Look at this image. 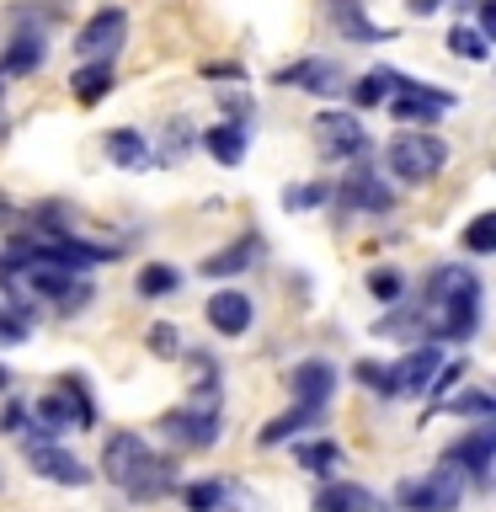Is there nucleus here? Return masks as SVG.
Returning a JSON list of instances; mask_svg holds the SVG:
<instances>
[{"instance_id":"27","label":"nucleus","mask_w":496,"mask_h":512,"mask_svg":"<svg viewBox=\"0 0 496 512\" xmlns=\"http://www.w3.org/2000/svg\"><path fill=\"white\" fill-rule=\"evenodd\" d=\"M390 86H395V70H374V75L352 80L347 96H352V107H384L390 102Z\"/></svg>"},{"instance_id":"1","label":"nucleus","mask_w":496,"mask_h":512,"mask_svg":"<svg viewBox=\"0 0 496 512\" xmlns=\"http://www.w3.org/2000/svg\"><path fill=\"white\" fill-rule=\"evenodd\" d=\"M416 320H422V331L432 342H470L480 331V278L454 262L432 267L422 304H416Z\"/></svg>"},{"instance_id":"37","label":"nucleus","mask_w":496,"mask_h":512,"mask_svg":"<svg viewBox=\"0 0 496 512\" xmlns=\"http://www.w3.org/2000/svg\"><path fill=\"white\" fill-rule=\"evenodd\" d=\"M283 203H288V208H315V203H326V182H315V187H288Z\"/></svg>"},{"instance_id":"22","label":"nucleus","mask_w":496,"mask_h":512,"mask_svg":"<svg viewBox=\"0 0 496 512\" xmlns=\"http://www.w3.org/2000/svg\"><path fill=\"white\" fill-rule=\"evenodd\" d=\"M331 22L347 32L352 43H390V27H379V22H368L358 0H331Z\"/></svg>"},{"instance_id":"39","label":"nucleus","mask_w":496,"mask_h":512,"mask_svg":"<svg viewBox=\"0 0 496 512\" xmlns=\"http://www.w3.org/2000/svg\"><path fill=\"white\" fill-rule=\"evenodd\" d=\"M27 422V400H6V411H0V432H22Z\"/></svg>"},{"instance_id":"20","label":"nucleus","mask_w":496,"mask_h":512,"mask_svg":"<svg viewBox=\"0 0 496 512\" xmlns=\"http://www.w3.org/2000/svg\"><path fill=\"white\" fill-rule=\"evenodd\" d=\"M107 155H112V166H123V171H150L155 166V150L139 128H107Z\"/></svg>"},{"instance_id":"5","label":"nucleus","mask_w":496,"mask_h":512,"mask_svg":"<svg viewBox=\"0 0 496 512\" xmlns=\"http://www.w3.org/2000/svg\"><path fill=\"white\" fill-rule=\"evenodd\" d=\"M155 432L171 448H192V454H203V448L219 443V411H208V406H176V411H166L155 422Z\"/></svg>"},{"instance_id":"18","label":"nucleus","mask_w":496,"mask_h":512,"mask_svg":"<svg viewBox=\"0 0 496 512\" xmlns=\"http://www.w3.org/2000/svg\"><path fill=\"white\" fill-rule=\"evenodd\" d=\"M134 502H160V496H171V491H182V480H176V459H166V454H150L139 464V475L123 486Z\"/></svg>"},{"instance_id":"14","label":"nucleus","mask_w":496,"mask_h":512,"mask_svg":"<svg viewBox=\"0 0 496 512\" xmlns=\"http://www.w3.org/2000/svg\"><path fill=\"white\" fill-rule=\"evenodd\" d=\"M203 315H208V326H214L219 336H246L251 320H256V304H251L246 288H219V294L203 304Z\"/></svg>"},{"instance_id":"36","label":"nucleus","mask_w":496,"mask_h":512,"mask_svg":"<svg viewBox=\"0 0 496 512\" xmlns=\"http://www.w3.org/2000/svg\"><path fill=\"white\" fill-rule=\"evenodd\" d=\"M464 379V358H454V363H438V374H432V384H427V395L432 400H448V390Z\"/></svg>"},{"instance_id":"8","label":"nucleus","mask_w":496,"mask_h":512,"mask_svg":"<svg viewBox=\"0 0 496 512\" xmlns=\"http://www.w3.org/2000/svg\"><path fill=\"white\" fill-rule=\"evenodd\" d=\"M342 203L352 208V214H390V208H395V187L374 171V160L358 155V166H352L347 182H342Z\"/></svg>"},{"instance_id":"30","label":"nucleus","mask_w":496,"mask_h":512,"mask_svg":"<svg viewBox=\"0 0 496 512\" xmlns=\"http://www.w3.org/2000/svg\"><path fill=\"white\" fill-rule=\"evenodd\" d=\"M464 251L470 256H491L496 251V214H475L464 224Z\"/></svg>"},{"instance_id":"15","label":"nucleus","mask_w":496,"mask_h":512,"mask_svg":"<svg viewBox=\"0 0 496 512\" xmlns=\"http://www.w3.org/2000/svg\"><path fill=\"white\" fill-rule=\"evenodd\" d=\"M22 448H27V464L43 480H54V486H91V470L75 454H64L54 443H22Z\"/></svg>"},{"instance_id":"3","label":"nucleus","mask_w":496,"mask_h":512,"mask_svg":"<svg viewBox=\"0 0 496 512\" xmlns=\"http://www.w3.org/2000/svg\"><path fill=\"white\" fill-rule=\"evenodd\" d=\"M464 502V480L448 470H432V475H416V480H400L395 486V507L400 512H459Z\"/></svg>"},{"instance_id":"9","label":"nucleus","mask_w":496,"mask_h":512,"mask_svg":"<svg viewBox=\"0 0 496 512\" xmlns=\"http://www.w3.org/2000/svg\"><path fill=\"white\" fill-rule=\"evenodd\" d=\"M438 347L432 342H422L416 352H406L400 363H390L384 368V395L390 400H406V395H427V384H432V374H438Z\"/></svg>"},{"instance_id":"2","label":"nucleus","mask_w":496,"mask_h":512,"mask_svg":"<svg viewBox=\"0 0 496 512\" xmlns=\"http://www.w3.org/2000/svg\"><path fill=\"white\" fill-rule=\"evenodd\" d=\"M384 166H390L395 182L422 187V182H432V176L448 166V144H443L438 134H427V128H406V134L390 139V150H384Z\"/></svg>"},{"instance_id":"41","label":"nucleus","mask_w":496,"mask_h":512,"mask_svg":"<svg viewBox=\"0 0 496 512\" xmlns=\"http://www.w3.org/2000/svg\"><path fill=\"white\" fill-rule=\"evenodd\" d=\"M438 6H443V0H406V11H411V16H432Z\"/></svg>"},{"instance_id":"21","label":"nucleus","mask_w":496,"mask_h":512,"mask_svg":"<svg viewBox=\"0 0 496 512\" xmlns=\"http://www.w3.org/2000/svg\"><path fill=\"white\" fill-rule=\"evenodd\" d=\"M203 150L219 160V166H240L251 150V134H246V123H214V128H203Z\"/></svg>"},{"instance_id":"17","label":"nucleus","mask_w":496,"mask_h":512,"mask_svg":"<svg viewBox=\"0 0 496 512\" xmlns=\"http://www.w3.org/2000/svg\"><path fill=\"white\" fill-rule=\"evenodd\" d=\"M48 59V43H43V27H27V32H11L6 38V54H0V75H38Z\"/></svg>"},{"instance_id":"19","label":"nucleus","mask_w":496,"mask_h":512,"mask_svg":"<svg viewBox=\"0 0 496 512\" xmlns=\"http://www.w3.org/2000/svg\"><path fill=\"white\" fill-rule=\"evenodd\" d=\"M310 427H326V406H288L283 416H272V422L256 432V443H262V448H278V443L299 438V432H310Z\"/></svg>"},{"instance_id":"35","label":"nucleus","mask_w":496,"mask_h":512,"mask_svg":"<svg viewBox=\"0 0 496 512\" xmlns=\"http://www.w3.org/2000/svg\"><path fill=\"white\" fill-rule=\"evenodd\" d=\"M144 342H150L155 358H182V336H176V326H166V320H155Z\"/></svg>"},{"instance_id":"4","label":"nucleus","mask_w":496,"mask_h":512,"mask_svg":"<svg viewBox=\"0 0 496 512\" xmlns=\"http://www.w3.org/2000/svg\"><path fill=\"white\" fill-rule=\"evenodd\" d=\"M459 96L454 91H443V86H427V80H400L395 75V91H390V112L400 123H438L443 112H454Z\"/></svg>"},{"instance_id":"33","label":"nucleus","mask_w":496,"mask_h":512,"mask_svg":"<svg viewBox=\"0 0 496 512\" xmlns=\"http://www.w3.org/2000/svg\"><path fill=\"white\" fill-rule=\"evenodd\" d=\"M368 294H374L379 304H400L406 299V278H400L395 267H374L368 272Z\"/></svg>"},{"instance_id":"24","label":"nucleus","mask_w":496,"mask_h":512,"mask_svg":"<svg viewBox=\"0 0 496 512\" xmlns=\"http://www.w3.org/2000/svg\"><path fill=\"white\" fill-rule=\"evenodd\" d=\"M294 459H299V470L304 475H315V480H326L336 464H342V448H336L326 432H320V438H304L299 448H294Z\"/></svg>"},{"instance_id":"28","label":"nucleus","mask_w":496,"mask_h":512,"mask_svg":"<svg viewBox=\"0 0 496 512\" xmlns=\"http://www.w3.org/2000/svg\"><path fill=\"white\" fill-rule=\"evenodd\" d=\"M59 384H64L59 395L70 400V411H75V427L91 432V427H96V400H91V390H86V379H80V374H64Z\"/></svg>"},{"instance_id":"25","label":"nucleus","mask_w":496,"mask_h":512,"mask_svg":"<svg viewBox=\"0 0 496 512\" xmlns=\"http://www.w3.org/2000/svg\"><path fill=\"white\" fill-rule=\"evenodd\" d=\"M256 262V240H235V246H224L219 256H208V262H198L203 278H230V272H246Z\"/></svg>"},{"instance_id":"6","label":"nucleus","mask_w":496,"mask_h":512,"mask_svg":"<svg viewBox=\"0 0 496 512\" xmlns=\"http://www.w3.org/2000/svg\"><path fill=\"white\" fill-rule=\"evenodd\" d=\"M123 38H128V11L123 6H102L86 27L75 32V54L86 64H112L118 48H123Z\"/></svg>"},{"instance_id":"29","label":"nucleus","mask_w":496,"mask_h":512,"mask_svg":"<svg viewBox=\"0 0 496 512\" xmlns=\"http://www.w3.org/2000/svg\"><path fill=\"white\" fill-rule=\"evenodd\" d=\"M32 336V315L22 304H0V347H22Z\"/></svg>"},{"instance_id":"7","label":"nucleus","mask_w":496,"mask_h":512,"mask_svg":"<svg viewBox=\"0 0 496 512\" xmlns=\"http://www.w3.org/2000/svg\"><path fill=\"white\" fill-rule=\"evenodd\" d=\"M491 454H496V422H475V427L443 454V464H448L454 475L464 470L475 486H486V480H491Z\"/></svg>"},{"instance_id":"13","label":"nucleus","mask_w":496,"mask_h":512,"mask_svg":"<svg viewBox=\"0 0 496 512\" xmlns=\"http://www.w3.org/2000/svg\"><path fill=\"white\" fill-rule=\"evenodd\" d=\"M150 454H155V448L144 443L139 432H128V427H123V432H112L107 448H102V475L112 480V486H128V480L139 475V464L150 459Z\"/></svg>"},{"instance_id":"38","label":"nucleus","mask_w":496,"mask_h":512,"mask_svg":"<svg viewBox=\"0 0 496 512\" xmlns=\"http://www.w3.org/2000/svg\"><path fill=\"white\" fill-rule=\"evenodd\" d=\"M352 379L363 384V390H374V395H384V363H352Z\"/></svg>"},{"instance_id":"26","label":"nucleus","mask_w":496,"mask_h":512,"mask_svg":"<svg viewBox=\"0 0 496 512\" xmlns=\"http://www.w3.org/2000/svg\"><path fill=\"white\" fill-rule=\"evenodd\" d=\"M134 288H139V299H166V294L182 288V272H176L171 262H150V267H139Z\"/></svg>"},{"instance_id":"10","label":"nucleus","mask_w":496,"mask_h":512,"mask_svg":"<svg viewBox=\"0 0 496 512\" xmlns=\"http://www.w3.org/2000/svg\"><path fill=\"white\" fill-rule=\"evenodd\" d=\"M315 144L331 160H358V155H368V128H358L352 112H320L315 118Z\"/></svg>"},{"instance_id":"31","label":"nucleus","mask_w":496,"mask_h":512,"mask_svg":"<svg viewBox=\"0 0 496 512\" xmlns=\"http://www.w3.org/2000/svg\"><path fill=\"white\" fill-rule=\"evenodd\" d=\"M454 416H475V422H496V400L486 395V390H464V395H454V400H443Z\"/></svg>"},{"instance_id":"11","label":"nucleus","mask_w":496,"mask_h":512,"mask_svg":"<svg viewBox=\"0 0 496 512\" xmlns=\"http://www.w3.org/2000/svg\"><path fill=\"white\" fill-rule=\"evenodd\" d=\"M272 86H294V91H310V96H336V91H347V75H342L336 59H299V64H288V70L272 75Z\"/></svg>"},{"instance_id":"16","label":"nucleus","mask_w":496,"mask_h":512,"mask_svg":"<svg viewBox=\"0 0 496 512\" xmlns=\"http://www.w3.org/2000/svg\"><path fill=\"white\" fill-rule=\"evenodd\" d=\"M315 512H390V507H384L368 486H358V480H320Z\"/></svg>"},{"instance_id":"12","label":"nucleus","mask_w":496,"mask_h":512,"mask_svg":"<svg viewBox=\"0 0 496 512\" xmlns=\"http://www.w3.org/2000/svg\"><path fill=\"white\" fill-rule=\"evenodd\" d=\"M288 395H294V406H331L336 395V368L326 358H299L288 368Z\"/></svg>"},{"instance_id":"32","label":"nucleus","mask_w":496,"mask_h":512,"mask_svg":"<svg viewBox=\"0 0 496 512\" xmlns=\"http://www.w3.org/2000/svg\"><path fill=\"white\" fill-rule=\"evenodd\" d=\"M182 502H187V512H219L224 486L219 480H192V486H182Z\"/></svg>"},{"instance_id":"40","label":"nucleus","mask_w":496,"mask_h":512,"mask_svg":"<svg viewBox=\"0 0 496 512\" xmlns=\"http://www.w3.org/2000/svg\"><path fill=\"white\" fill-rule=\"evenodd\" d=\"M475 32L491 43V32H496V0H480V27H475Z\"/></svg>"},{"instance_id":"23","label":"nucleus","mask_w":496,"mask_h":512,"mask_svg":"<svg viewBox=\"0 0 496 512\" xmlns=\"http://www.w3.org/2000/svg\"><path fill=\"white\" fill-rule=\"evenodd\" d=\"M112 86H118V70H112V64H80V70L70 75V96L80 107H96Z\"/></svg>"},{"instance_id":"34","label":"nucleus","mask_w":496,"mask_h":512,"mask_svg":"<svg viewBox=\"0 0 496 512\" xmlns=\"http://www.w3.org/2000/svg\"><path fill=\"white\" fill-rule=\"evenodd\" d=\"M448 48H454V54H464V59H475V64L491 59V43L480 38L475 27H454V32H448Z\"/></svg>"},{"instance_id":"42","label":"nucleus","mask_w":496,"mask_h":512,"mask_svg":"<svg viewBox=\"0 0 496 512\" xmlns=\"http://www.w3.org/2000/svg\"><path fill=\"white\" fill-rule=\"evenodd\" d=\"M11 390V374H6V368H0V395H6Z\"/></svg>"}]
</instances>
